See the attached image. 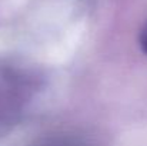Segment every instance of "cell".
Listing matches in <instances>:
<instances>
[{
	"instance_id": "6da1fadb",
	"label": "cell",
	"mask_w": 147,
	"mask_h": 146,
	"mask_svg": "<svg viewBox=\"0 0 147 146\" xmlns=\"http://www.w3.org/2000/svg\"><path fill=\"white\" fill-rule=\"evenodd\" d=\"M20 83L13 73H0V116L16 110L20 102Z\"/></svg>"
},
{
	"instance_id": "3957f363",
	"label": "cell",
	"mask_w": 147,
	"mask_h": 146,
	"mask_svg": "<svg viewBox=\"0 0 147 146\" xmlns=\"http://www.w3.org/2000/svg\"><path fill=\"white\" fill-rule=\"evenodd\" d=\"M140 46H142V50L147 54V22L140 33Z\"/></svg>"
},
{
	"instance_id": "7a4b0ae2",
	"label": "cell",
	"mask_w": 147,
	"mask_h": 146,
	"mask_svg": "<svg viewBox=\"0 0 147 146\" xmlns=\"http://www.w3.org/2000/svg\"><path fill=\"white\" fill-rule=\"evenodd\" d=\"M33 146H90L87 142L77 136L71 135H50L40 141H37Z\"/></svg>"
}]
</instances>
